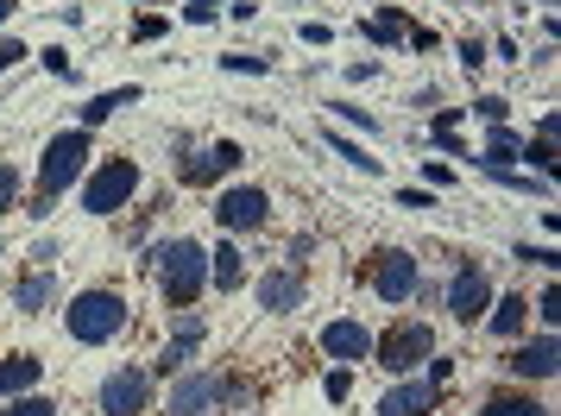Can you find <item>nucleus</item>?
<instances>
[{"label": "nucleus", "mask_w": 561, "mask_h": 416, "mask_svg": "<svg viewBox=\"0 0 561 416\" xmlns=\"http://www.w3.org/2000/svg\"><path fill=\"white\" fill-rule=\"evenodd\" d=\"M82 171H89V127L57 132L51 146H45V158H38V196H32V208H26L32 221H45L57 196L82 183Z\"/></svg>", "instance_id": "nucleus-1"}, {"label": "nucleus", "mask_w": 561, "mask_h": 416, "mask_svg": "<svg viewBox=\"0 0 561 416\" xmlns=\"http://www.w3.org/2000/svg\"><path fill=\"white\" fill-rule=\"evenodd\" d=\"M152 265H158V278H164V303H171V310H190V303L203 297V285H208V253H203L190 234L158 240V246H152Z\"/></svg>", "instance_id": "nucleus-2"}, {"label": "nucleus", "mask_w": 561, "mask_h": 416, "mask_svg": "<svg viewBox=\"0 0 561 416\" xmlns=\"http://www.w3.org/2000/svg\"><path fill=\"white\" fill-rule=\"evenodd\" d=\"M127 297L121 290H77L70 297V310H64V328H70V340L77 347H102V340H114L121 328H127Z\"/></svg>", "instance_id": "nucleus-3"}, {"label": "nucleus", "mask_w": 561, "mask_h": 416, "mask_svg": "<svg viewBox=\"0 0 561 416\" xmlns=\"http://www.w3.org/2000/svg\"><path fill=\"white\" fill-rule=\"evenodd\" d=\"M139 196V164L133 158H107L102 171L82 177V215H121Z\"/></svg>", "instance_id": "nucleus-4"}, {"label": "nucleus", "mask_w": 561, "mask_h": 416, "mask_svg": "<svg viewBox=\"0 0 561 416\" xmlns=\"http://www.w3.org/2000/svg\"><path fill=\"white\" fill-rule=\"evenodd\" d=\"M215 404H240V379H228V372H178L171 416H208Z\"/></svg>", "instance_id": "nucleus-5"}, {"label": "nucleus", "mask_w": 561, "mask_h": 416, "mask_svg": "<svg viewBox=\"0 0 561 416\" xmlns=\"http://www.w3.org/2000/svg\"><path fill=\"white\" fill-rule=\"evenodd\" d=\"M373 354H379L385 372H398V379H410L416 366L435 354V335H430V322H398V328H385L379 340H373Z\"/></svg>", "instance_id": "nucleus-6"}, {"label": "nucleus", "mask_w": 561, "mask_h": 416, "mask_svg": "<svg viewBox=\"0 0 561 416\" xmlns=\"http://www.w3.org/2000/svg\"><path fill=\"white\" fill-rule=\"evenodd\" d=\"M215 221H221V234H259L272 221V196L253 189V183H233V189L215 196Z\"/></svg>", "instance_id": "nucleus-7"}, {"label": "nucleus", "mask_w": 561, "mask_h": 416, "mask_svg": "<svg viewBox=\"0 0 561 416\" xmlns=\"http://www.w3.org/2000/svg\"><path fill=\"white\" fill-rule=\"evenodd\" d=\"M152 404V372L146 366H121L102 379V416H139Z\"/></svg>", "instance_id": "nucleus-8"}, {"label": "nucleus", "mask_w": 561, "mask_h": 416, "mask_svg": "<svg viewBox=\"0 0 561 416\" xmlns=\"http://www.w3.org/2000/svg\"><path fill=\"white\" fill-rule=\"evenodd\" d=\"M442 303L455 310V322H480V315L492 310V278H485L480 265L467 259V265L455 271V285L442 290Z\"/></svg>", "instance_id": "nucleus-9"}, {"label": "nucleus", "mask_w": 561, "mask_h": 416, "mask_svg": "<svg viewBox=\"0 0 561 416\" xmlns=\"http://www.w3.org/2000/svg\"><path fill=\"white\" fill-rule=\"evenodd\" d=\"M423 285V271H416V259L410 253H398V246H385L379 259H373V290H379L385 303H410V290Z\"/></svg>", "instance_id": "nucleus-10"}, {"label": "nucleus", "mask_w": 561, "mask_h": 416, "mask_svg": "<svg viewBox=\"0 0 561 416\" xmlns=\"http://www.w3.org/2000/svg\"><path fill=\"white\" fill-rule=\"evenodd\" d=\"M233 164H247V152H240L233 139H221V146H208V152H196V158H178V183H190V189H208V183L228 177Z\"/></svg>", "instance_id": "nucleus-11"}, {"label": "nucleus", "mask_w": 561, "mask_h": 416, "mask_svg": "<svg viewBox=\"0 0 561 416\" xmlns=\"http://www.w3.org/2000/svg\"><path fill=\"white\" fill-rule=\"evenodd\" d=\"M556 366H561V347H556V335L542 328L536 340H517L505 354V372L511 379H556Z\"/></svg>", "instance_id": "nucleus-12"}, {"label": "nucleus", "mask_w": 561, "mask_h": 416, "mask_svg": "<svg viewBox=\"0 0 561 416\" xmlns=\"http://www.w3.org/2000/svg\"><path fill=\"white\" fill-rule=\"evenodd\" d=\"M297 303H304V271H297V265H278V271H265V278H259V310L290 315Z\"/></svg>", "instance_id": "nucleus-13"}, {"label": "nucleus", "mask_w": 561, "mask_h": 416, "mask_svg": "<svg viewBox=\"0 0 561 416\" xmlns=\"http://www.w3.org/2000/svg\"><path fill=\"white\" fill-rule=\"evenodd\" d=\"M322 354L341 366H354V360H373V335L359 328V322H329L322 328Z\"/></svg>", "instance_id": "nucleus-14"}, {"label": "nucleus", "mask_w": 561, "mask_h": 416, "mask_svg": "<svg viewBox=\"0 0 561 416\" xmlns=\"http://www.w3.org/2000/svg\"><path fill=\"white\" fill-rule=\"evenodd\" d=\"M430 404H435L430 379H404V385H391L379 397V416H430Z\"/></svg>", "instance_id": "nucleus-15"}, {"label": "nucleus", "mask_w": 561, "mask_h": 416, "mask_svg": "<svg viewBox=\"0 0 561 416\" xmlns=\"http://www.w3.org/2000/svg\"><path fill=\"white\" fill-rule=\"evenodd\" d=\"M38 379H45V360H38V354H13V360H0V397L38 391Z\"/></svg>", "instance_id": "nucleus-16"}, {"label": "nucleus", "mask_w": 561, "mask_h": 416, "mask_svg": "<svg viewBox=\"0 0 561 416\" xmlns=\"http://www.w3.org/2000/svg\"><path fill=\"white\" fill-rule=\"evenodd\" d=\"M485 322H492V335L517 340L524 328H530V297H492V310H485Z\"/></svg>", "instance_id": "nucleus-17"}, {"label": "nucleus", "mask_w": 561, "mask_h": 416, "mask_svg": "<svg viewBox=\"0 0 561 416\" xmlns=\"http://www.w3.org/2000/svg\"><path fill=\"white\" fill-rule=\"evenodd\" d=\"M196 340H203V322H183L178 328V340H171V347H164V354H158V379H178V372H190V354H196Z\"/></svg>", "instance_id": "nucleus-18"}, {"label": "nucleus", "mask_w": 561, "mask_h": 416, "mask_svg": "<svg viewBox=\"0 0 561 416\" xmlns=\"http://www.w3.org/2000/svg\"><path fill=\"white\" fill-rule=\"evenodd\" d=\"M517 158H524V139L511 127H492V139L473 152V164H480V171H499V164H517Z\"/></svg>", "instance_id": "nucleus-19"}, {"label": "nucleus", "mask_w": 561, "mask_h": 416, "mask_svg": "<svg viewBox=\"0 0 561 416\" xmlns=\"http://www.w3.org/2000/svg\"><path fill=\"white\" fill-rule=\"evenodd\" d=\"M524 158H530L536 177H549V171H556V114H542V120H536V139H524Z\"/></svg>", "instance_id": "nucleus-20"}, {"label": "nucleus", "mask_w": 561, "mask_h": 416, "mask_svg": "<svg viewBox=\"0 0 561 416\" xmlns=\"http://www.w3.org/2000/svg\"><path fill=\"white\" fill-rule=\"evenodd\" d=\"M208 278H215L221 290H233L240 278H247V259H240V246H233V240H221V246L208 253Z\"/></svg>", "instance_id": "nucleus-21"}, {"label": "nucleus", "mask_w": 561, "mask_h": 416, "mask_svg": "<svg viewBox=\"0 0 561 416\" xmlns=\"http://www.w3.org/2000/svg\"><path fill=\"white\" fill-rule=\"evenodd\" d=\"M133 102H139V89H133V82H127V89H107V95H95V102H82L77 127H102L107 114H121V107H133Z\"/></svg>", "instance_id": "nucleus-22"}, {"label": "nucleus", "mask_w": 561, "mask_h": 416, "mask_svg": "<svg viewBox=\"0 0 561 416\" xmlns=\"http://www.w3.org/2000/svg\"><path fill=\"white\" fill-rule=\"evenodd\" d=\"M485 177L505 183V189H517V196H542V203L556 196V183H549V177H536V171H517V164H499V171H485Z\"/></svg>", "instance_id": "nucleus-23"}, {"label": "nucleus", "mask_w": 561, "mask_h": 416, "mask_svg": "<svg viewBox=\"0 0 561 416\" xmlns=\"http://www.w3.org/2000/svg\"><path fill=\"white\" fill-rule=\"evenodd\" d=\"M51 297H57V278H51V271H32V278H20V290H13V303H20L26 315H38Z\"/></svg>", "instance_id": "nucleus-24"}, {"label": "nucleus", "mask_w": 561, "mask_h": 416, "mask_svg": "<svg viewBox=\"0 0 561 416\" xmlns=\"http://www.w3.org/2000/svg\"><path fill=\"white\" fill-rule=\"evenodd\" d=\"M480 416H549V404H536L530 391H505V397H485Z\"/></svg>", "instance_id": "nucleus-25"}, {"label": "nucleus", "mask_w": 561, "mask_h": 416, "mask_svg": "<svg viewBox=\"0 0 561 416\" xmlns=\"http://www.w3.org/2000/svg\"><path fill=\"white\" fill-rule=\"evenodd\" d=\"M359 32H366V38H373V45L385 51V45H398L410 26H404V13H398V7H379V13H373V20H366Z\"/></svg>", "instance_id": "nucleus-26"}, {"label": "nucleus", "mask_w": 561, "mask_h": 416, "mask_svg": "<svg viewBox=\"0 0 561 416\" xmlns=\"http://www.w3.org/2000/svg\"><path fill=\"white\" fill-rule=\"evenodd\" d=\"M322 139H329V152H334V158H347L354 171H379V158H366V146H354L347 132H334L329 120H322Z\"/></svg>", "instance_id": "nucleus-27"}, {"label": "nucleus", "mask_w": 561, "mask_h": 416, "mask_svg": "<svg viewBox=\"0 0 561 416\" xmlns=\"http://www.w3.org/2000/svg\"><path fill=\"white\" fill-rule=\"evenodd\" d=\"M0 416H57V404L45 397V391H20V397H7Z\"/></svg>", "instance_id": "nucleus-28"}, {"label": "nucleus", "mask_w": 561, "mask_h": 416, "mask_svg": "<svg viewBox=\"0 0 561 416\" xmlns=\"http://www.w3.org/2000/svg\"><path fill=\"white\" fill-rule=\"evenodd\" d=\"M329 114L334 120H347V127H359V132H379V114H366L359 102H329Z\"/></svg>", "instance_id": "nucleus-29"}, {"label": "nucleus", "mask_w": 561, "mask_h": 416, "mask_svg": "<svg viewBox=\"0 0 561 416\" xmlns=\"http://www.w3.org/2000/svg\"><path fill=\"white\" fill-rule=\"evenodd\" d=\"M221 70H233V77H272V63L253 57V51H228V57H221Z\"/></svg>", "instance_id": "nucleus-30"}, {"label": "nucleus", "mask_w": 561, "mask_h": 416, "mask_svg": "<svg viewBox=\"0 0 561 416\" xmlns=\"http://www.w3.org/2000/svg\"><path fill=\"white\" fill-rule=\"evenodd\" d=\"M467 114H480L485 127H505V114H511V102H505V95H480V102L467 107Z\"/></svg>", "instance_id": "nucleus-31"}, {"label": "nucleus", "mask_w": 561, "mask_h": 416, "mask_svg": "<svg viewBox=\"0 0 561 416\" xmlns=\"http://www.w3.org/2000/svg\"><path fill=\"white\" fill-rule=\"evenodd\" d=\"M221 7H233V0H190V7H183V20H190V26H208Z\"/></svg>", "instance_id": "nucleus-32"}, {"label": "nucleus", "mask_w": 561, "mask_h": 416, "mask_svg": "<svg viewBox=\"0 0 561 416\" xmlns=\"http://www.w3.org/2000/svg\"><path fill=\"white\" fill-rule=\"evenodd\" d=\"M20 203V164H0V215Z\"/></svg>", "instance_id": "nucleus-33"}, {"label": "nucleus", "mask_w": 561, "mask_h": 416, "mask_svg": "<svg viewBox=\"0 0 561 416\" xmlns=\"http://www.w3.org/2000/svg\"><path fill=\"white\" fill-rule=\"evenodd\" d=\"M536 315H542L549 328L561 322V290H556V285H542V297H536Z\"/></svg>", "instance_id": "nucleus-34"}, {"label": "nucleus", "mask_w": 561, "mask_h": 416, "mask_svg": "<svg viewBox=\"0 0 561 416\" xmlns=\"http://www.w3.org/2000/svg\"><path fill=\"white\" fill-rule=\"evenodd\" d=\"M460 63H467V70H480V63H485V38H460Z\"/></svg>", "instance_id": "nucleus-35"}, {"label": "nucleus", "mask_w": 561, "mask_h": 416, "mask_svg": "<svg viewBox=\"0 0 561 416\" xmlns=\"http://www.w3.org/2000/svg\"><path fill=\"white\" fill-rule=\"evenodd\" d=\"M133 38H139V45H152V38H164V20H158V13H146V20L133 26Z\"/></svg>", "instance_id": "nucleus-36"}, {"label": "nucleus", "mask_w": 561, "mask_h": 416, "mask_svg": "<svg viewBox=\"0 0 561 416\" xmlns=\"http://www.w3.org/2000/svg\"><path fill=\"white\" fill-rule=\"evenodd\" d=\"M404 38H410V45H416V51H435V45H442V38H435V26H410Z\"/></svg>", "instance_id": "nucleus-37"}, {"label": "nucleus", "mask_w": 561, "mask_h": 416, "mask_svg": "<svg viewBox=\"0 0 561 416\" xmlns=\"http://www.w3.org/2000/svg\"><path fill=\"white\" fill-rule=\"evenodd\" d=\"M430 139H435V146H442V152H448V158H473V152H467V146H460V132H430Z\"/></svg>", "instance_id": "nucleus-38"}, {"label": "nucleus", "mask_w": 561, "mask_h": 416, "mask_svg": "<svg viewBox=\"0 0 561 416\" xmlns=\"http://www.w3.org/2000/svg\"><path fill=\"white\" fill-rule=\"evenodd\" d=\"M517 259H524V265H556V246H517Z\"/></svg>", "instance_id": "nucleus-39"}, {"label": "nucleus", "mask_w": 561, "mask_h": 416, "mask_svg": "<svg viewBox=\"0 0 561 416\" xmlns=\"http://www.w3.org/2000/svg\"><path fill=\"white\" fill-rule=\"evenodd\" d=\"M379 77V63H373V57H359V63H347V82H373Z\"/></svg>", "instance_id": "nucleus-40"}, {"label": "nucleus", "mask_w": 561, "mask_h": 416, "mask_svg": "<svg viewBox=\"0 0 561 416\" xmlns=\"http://www.w3.org/2000/svg\"><path fill=\"white\" fill-rule=\"evenodd\" d=\"M423 177H430V189H442V183H455V171H448V164H430V158H423Z\"/></svg>", "instance_id": "nucleus-41"}, {"label": "nucleus", "mask_w": 561, "mask_h": 416, "mask_svg": "<svg viewBox=\"0 0 561 416\" xmlns=\"http://www.w3.org/2000/svg\"><path fill=\"white\" fill-rule=\"evenodd\" d=\"M38 57H45V70H51V77H70V57L57 51V45H51V51H38Z\"/></svg>", "instance_id": "nucleus-42"}, {"label": "nucleus", "mask_w": 561, "mask_h": 416, "mask_svg": "<svg viewBox=\"0 0 561 416\" xmlns=\"http://www.w3.org/2000/svg\"><path fill=\"white\" fill-rule=\"evenodd\" d=\"M398 208H435L430 189H398Z\"/></svg>", "instance_id": "nucleus-43"}, {"label": "nucleus", "mask_w": 561, "mask_h": 416, "mask_svg": "<svg viewBox=\"0 0 561 416\" xmlns=\"http://www.w3.org/2000/svg\"><path fill=\"white\" fill-rule=\"evenodd\" d=\"M0 63H26V45L20 38H0Z\"/></svg>", "instance_id": "nucleus-44"}, {"label": "nucleus", "mask_w": 561, "mask_h": 416, "mask_svg": "<svg viewBox=\"0 0 561 416\" xmlns=\"http://www.w3.org/2000/svg\"><path fill=\"white\" fill-rule=\"evenodd\" d=\"M329 38H334V32L322 26V20H309V26H304V45H329Z\"/></svg>", "instance_id": "nucleus-45"}, {"label": "nucleus", "mask_w": 561, "mask_h": 416, "mask_svg": "<svg viewBox=\"0 0 561 416\" xmlns=\"http://www.w3.org/2000/svg\"><path fill=\"white\" fill-rule=\"evenodd\" d=\"M13 7H20V0H0V26H7V20H13Z\"/></svg>", "instance_id": "nucleus-46"}, {"label": "nucleus", "mask_w": 561, "mask_h": 416, "mask_svg": "<svg viewBox=\"0 0 561 416\" xmlns=\"http://www.w3.org/2000/svg\"><path fill=\"white\" fill-rule=\"evenodd\" d=\"M536 7H556V0H536Z\"/></svg>", "instance_id": "nucleus-47"}, {"label": "nucleus", "mask_w": 561, "mask_h": 416, "mask_svg": "<svg viewBox=\"0 0 561 416\" xmlns=\"http://www.w3.org/2000/svg\"><path fill=\"white\" fill-rule=\"evenodd\" d=\"M0 70H7V63H0Z\"/></svg>", "instance_id": "nucleus-48"}]
</instances>
